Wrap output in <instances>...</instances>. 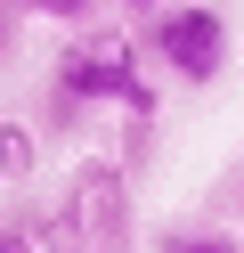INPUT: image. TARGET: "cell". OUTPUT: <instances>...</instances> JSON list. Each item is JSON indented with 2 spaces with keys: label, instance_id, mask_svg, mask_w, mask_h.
<instances>
[{
  "label": "cell",
  "instance_id": "cell-2",
  "mask_svg": "<svg viewBox=\"0 0 244 253\" xmlns=\"http://www.w3.org/2000/svg\"><path fill=\"white\" fill-rule=\"evenodd\" d=\"M139 41H146V57H155L171 82H187V90H211L228 74V49H236V41H228V17L211 0H171L163 17H146Z\"/></svg>",
  "mask_w": 244,
  "mask_h": 253
},
{
  "label": "cell",
  "instance_id": "cell-6",
  "mask_svg": "<svg viewBox=\"0 0 244 253\" xmlns=\"http://www.w3.org/2000/svg\"><path fill=\"white\" fill-rule=\"evenodd\" d=\"M16 8H25V17H49V25H90L106 0H16Z\"/></svg>",
  "mask_w": 244,
  "mask_h": 253
},
{
  "label": "cell",
  "instance_id": "cell-3",
  "mask_svg": "<svg viewBox=\"0 0 244 253\" xmlns=\"http://www.w3.org/2000/svg\"><path fill=\"white\" fill-rule=\"evenodd\" d=\"M114 90H122V41H106V33L65 41V57L49 66V106H57V123H90L98 106H114Z\"/></svg>",
  "mask_w": 244,
  "mask_h": 253
},
{
  "label": "cell",
  "instance_id": "cell-4",
  "mask_svg": "<svg viewBox=\"0 0 244 253\" xmlns=\"http://www.w3.org/2000/svg\"><path fill=\"white\" fill-rule=\"evenodd\" d=\"M33 171H41V139H33L25 123L0 115V188H25Z\"/></svg>",
  "mask_w": 244,
  "mask_h": 253
},
{
  "label": "cell",
  "instance_id": "cell-7",
  "mask_svg": "<svg viewBox=\"0 0 244 253\" xmlns=\"http://www.w3.org/2000/svg\"><path fill=\"white\" fill-rule=\"evenodd\" d=\"M16 25H25V8H16V0H0V66L16 57Z\"/></svg>",
  "mask_w": 244,
  "mask_h": 253
},
{
  "label": "cell",
  "instance_id": "cell-5",
  "mask_svg": "<svg viewBox=\"0 0 244 253\" xmlns=\"http://www.w3.org/2000/svg\"><path fill=\"white\" fill-rule=\"evenodd\" d=\"M155 253H244V237H228V229H211V220H171Z\"/></svg>",
  "mask_w": 244,
  "mask_h": 253
},
{
  "label": "cell",
  "instance_id": "cell-8",
  "mask_svg": "<svg viewBox=\"0 0 244 253\" xmlns=\"http://www.w3.org/2000/svg\"><path fill=\"white\" fill-rule=\"evenodd\" d=\"M0 253H41V237L33 229H0Z\"/></svg>",
  "mask_w": 244,
  "mask_h": 253
},
{
  "label": "cell",
  "instance_id": "cell-10",
  "mask_svg": "<svg viewBox=\"0 0 244 253\" xmlns=\"http://www.w3.org/2000/svg\"><path fill=\"white\" fill-rule=\"evenodd\" d=\"M236 204H244V180H236Z\"/></svg>",
  "mask_w": 244,
  "mask_h": 253
},
{
  "label": "cell",
  "instance_id": "cell-1",
  "mask_svg": "<svg viewBox=\"0 0 244 253\" xmlns=\"http://www.w3.org/2000/svg\"><path fill=\"white\" fill-rule=\"evenodd\" d=\"M33 237L41 253H130V171L114 155H81Z\"/></svg>",
  "mask_w": 244,
  "mask_h": 253
},
{
  "label": "cell",
  "instance_id": "cell-9",
  "mask_svg": "<svg viewBox=\"0 0 244 253\" xmlns=\"http://www.w3.org/2000/svg\"><path fill=\"white\" fill-rule=\"evenodd\" d=\"M114 8H122V17H163L171 0H114Z\"/></svg>",
  "mask_w": 244,
  "mask_h": 253
}]
</instances>
